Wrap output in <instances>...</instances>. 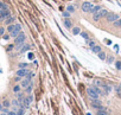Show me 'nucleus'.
<instances>
[{
    "instance_id": "1",
    "label": "nucleus",
    "mask_w": 121,
    "mask_h": 115,
    "mask_svg": "<svg viewBox=\"0 0 121 115\" xmlns=\"http://www.w3.org/2000/svg\"><path fill=\"white\" fill-rule=\"evenodd\" d=\"M87 94L90 97V100H97L99 96H100V94H101V90L96 85H92V87H89L87 89Z\"/></svg>"
},
{
    "instance_id": "2",
    "label": "nucleus",
    "mask_w": 121,
    "mask_h": 115,
    "mask_svg": "<svg viewBox=\"0 0 121 115\" xmlns=\"http://www.w3.org/2000/svg\"><path fill=\"white\" fill-rule=\"evenodd\" d=\"M107 13H108L107 10H102V8H101L99 12H96V13L93 14V20H94V22H99L100 19H102L103 17H106Z\"/></svg>"
},
{
    "instance_id": "3",
    "label": "nucleus",
    "mask_w": 121,
    "mask_h": 115,
    "mask_svg": "<svg viewBox=\"0 0 121 115\" xmlns=\"http://www.w3.org/2000/svg\"><path fill=\"white\" fill-rule=\"evenodd\" d=\"M25 38H26V36L23 33V32H20L18 36L15 37V39H14V44L17 45V46H20L22 44H24V42H25Z\"/></svg>"
},
{
    "instance_id": "4",
    "label": "nucleus",
    "mask_w": 121,
    "mask_h": 115,
    "mask_svg": "<svg viewBox=\"0 0 121 115\" xmlns=\"http://www.w3.org/2000/svg\"><path fill=\"white\" fill-rule=\"evenodd\" d=\"M93 7H94V6H93V4H92V3H89V1L83 3V4H82V6H81L82 11H83V12H85V13H92Z\"/></svg>"
},
{
    "instance_id": "5",
    "label": "nucleus",
    "mask_w": 121,
    "mask_h": 115,
    "mask_svg": "<svg viewBox=\"0 0 121 115\" xmlns=\"http://www.w3.org/2000/svg\"><path fill=\"white\" fill-rule=\"evenodd\" d=\"M119 19V15L116 14V13H112V12H108L107 13V15H106V20L108 22V23H114V22H116Z\"/></svg>"
},
{
    "instance_id": "6",
    "label": "nucleus",
    "mask_w": 121,
    "mask_h": 115,
    "mask_svg": "<svg viewBox=\"0 0 121 115\" xmlns=\"http://www.w3.org/2000/svg\"><path fill=\"white\" fill-rule=\"evenodd\" d=\"M7 17H10V11H8V8H0V22L5 20Z\"/></svg>"
},
{
    "instance_id": "7",
    "label": "nucleus",
    "mask_w": 121,
    "mask_h": 115,
    "mask_svg": "<svg viewBox=\"0 0 121 115\" xmlns=\"http://www.w3.org/2000/svg\"><path fill=\"white\" fill-rule=\"evenodd\" d=\"M20 32H22V25H20V24H15V25H14V30L10 33V36L15 38V37L18 36Z\"/></svg>"
},
{
    "instance_id": "8",
    "label": "nucleus",
    "mask_w": 121,
    "mask_h": 115,
    "mask_svg": "<svg viewBox=\"0 0 121 115\" xmlns=\"http://www.w3.org/2000/svg\"><path fill=\"white\" fill-rule=\"evenodd\" d=\"M92 107L93 108H96V109H102L103 107H102V103L99 101V99L97 100H92Z\"/></svg>"
},
{
    "instance_id": "9",
    "label": "nucleus",
    "mask_w": 121,
    "mask_h": 115,
    "mask_svg": "<svg viewBox=\"0 0 121 115\" xmlns=\"http://www.w3.org/2000/svg\"><path fill=\"white\" fill-rule=\"evenodd\" d=\"M27 75V70L26 69H19L17 71V76H19V77H24V76Z\"/></svg>"
},
{
    "instance_id": "10",
    "label": "nucleus",
    "mask_w": 121,
    "mask_h": 115,
    "mask_svg": "<svg viewBox=\"0 0 121 115\" xmlns=\"http://www.w3.org/2000/svg\"><path fill=\"white\" fill-rule=\"evenodd\" d=\"M31 101H32V96H27V97H25V99L23 100V102H24V106H23V107H27V106L30 104Z\"/></svg>"
},
{
    "instance_id": "11",
    "label": "nucleus",
    "mask_w": 121,
    "mask_h": 115,
    "mask_svg": "<svg viewBox=\"0 0 121 115\" xmlns=\"http://www.w3.org/2000/svg\"><path fill=\"white\" fill-rule=\"evenodd\" d=\"M64 26H65V27H68V29H71L73 24H71V20H70V19H68V18H65V19H64Z\"/></svg>"
},
{
    "instance_id": "12",
    "label": "nucleus",
    "mask_w": 121,
    "mask_h": 115,
    "mask_svg": "<svg viewBox=\"0 0 121 115\" xmlns=\"http://www.w3.org/2000/svg\"><path fill=\"white\" fill-rule=\"evenodd\" d=\"M4 22H5V24H6V25H11V24L14 22V17H11V15H10V17H7V18L5 19Z\"/></svg>"
},
{
    "instance_id": "13",
    "label": "nucleus",
    "mask_w": 121,
    "mask_h": 115,
    "mask_svg": "<svg viewBox=\"0 0 121 115\" xmlns=\"http://www.w3.org/2000/svg\"><path fill=\"white\" fill-rule=\"evenodd\" d=\"M92 51H93V52H95V53H99V52H101V51H102V49H101V46L95 45V46H93V48H92Z\"/></svg>"
},
{
    "instance_id": "14",
    "label": "nucleus",
    "mask_w": 121,
    "mask_h": 115,
    "mask_svg": "<svg viewBox=\"0 0 121 115\" xmlns=\"http://www.w3.org/2000/svg\"><path fill=\"white\" fill-rule=\"evenodd\" d=\"M30 81H31V78H26V80H24L23 82H22V87H24V88H26L27 85H29V83H30Z\"/></svg>"
},
{
    "instance_id": "15",
    "label": "nucleus",
    "mask_w": 121,
    "mask_h": 115,
    "mask_svg": "<svg viewBox=\"0 0 121 115\" xmlns=\"http://www.w3.org/2000/svg\"><path fill=\"white\" fill-rule=\"evenodd\" d=\"M96 115H108V113H107V111H106L105 109L102 108V109H99V110H97Z\"/></svg>"
},
{
    "instance_id": "16",
    "label": "nucleus",
    "mask_w": 121,
    "mask_h": 115,
    "mask_svg": "<svg viewBox=\"0 0 121 115\" xmlns=\"http://www.w3.org/2000/svg\"><path fill=\"white\" fill-rule=\"evenodd\" d=\"M97 55H99V58H100V59H102V61H105V59H106V53L103 52V51L99 52Z\"/></svg>"
},
{
    "instance_id": "17",
    "label": "nucleus",
    "mask_w": 121,
    "mask_h": 115,
    "mask_svg": "<svg viewBox=\"0 0 121 115\" xmlns=\"http://www.w3.org/2000/svg\"><path fill=\"white\" fill-rule=\"evenodd\" d=\"M80 34H81V36H82V38H84V39L87 41V42H88V41H90V38H89L88 33H85V32H81Z\"/></svg>"
},
{
    "instance_id": "18",
    "label": "nucleus",
    "mask_w": 121,
    "mask_h": 115,
    "mask_svg": "<svg viewBox=\"0 0 121 115\" xmlns=\"http://www.w3.org/2000/svg\"><path fill=\"white\" fill-rule=\"evenodd\" d=\"M101 8H102V7H101L100 5H96V6H94V7H93V11H92V13L94 14V13H96V12H99V11H100Z\"/></svg>"
},
{
    "instance_id": "19",
    "label": "nucleus",
    "mask_w": 121,
    "mask_h": 115,
    "mask_svg": "<svg viewBox=\"0 0 121 115\" xmlns=\"http://www.w3.org/2000/svg\"><path fill=\"white\" fill-rule=\"evenodd\" d=\"M114 26H116V27H121V18H119L116 22H114Z\"/></svg>"
},
{
    "instance_id": "20",
    "label": "nucleus",
    "mask_w": 121,
    "mask_h": 115,
    "mask_svg": "<svg viewBox=\"0 0 121 115\" xmlns=\"http://www.w3.org/2000/svg\"><path fill=\"white\" fill-rule=\"evenodd\" d=\"M66 10H68V12H70V13H73V12L75 11V6H73V5H69V6L66 7Z\"/></svg>"
},
{
    "instance_id": "21",
    "label": "nucleus",
    "mask_w": 121,
    "mask_h": 115,
    "mask_svg": "<svg viewBox=\"0 0 121 115\" xmlns=\"http://www.w3.org/2000/svg\"><path fill=\"white\" fill-rule=\"evenodd\" d=\"M71 31H73V33H74V34H80V33H81V30H80L78 27H74Z\"/></svg>"
},
{
    "instance_id": "22",
    "label": "nucleus",
    "mask_w": 121,
    "mask_h": 115,
    "mask_svg": "<svg viewBox=\"0 0 121 115\" xmlns=\"http://www.w3.org/2000/svg\"><path fill=\"white\" fill-rule=\"evenodd\" d=\"M29 49H30V45H24L23 49H20V52H25V51H27Z\"/></svg>"
},
{
    "instance_id": "23",
    "label": "nucleus",
    "mask_w": 121,
    "mask_h": 115,
    "mask_svg": "<svg viewBox=\"0 0 121 115\" xmlns=\"http://www.w3.org/2000/svg\"><path fill=\"white\" fill-rule=\"evenodd\" d=\"M13 30H14V25H12V24H11V25H8V26H7V31H8L10 33H11Z\"/></svg>"
},
{
    "instance_id": "24",
    "label": "nucleus",
    "mask_w": 121,
    "mask_h": 115,
    "mask_svg": "<svg viewBox=\"0 0 121 115\" xmlns=\"http://www.w3.org/2000/svg\"><path fill=\"white\" fill-rule=\"evenodd\" d=\"M107 62H108V63H112V62H114V57H113V56H109V57H107Z\"/></svg>"
},
{
    "instance_id": "25",
    "label": "nucleus",
    "mask_w": 121,
    "mask_h": 115,
    "mask_svg": "<svg viewBox=\"0 0 121 115\" xmlns=\"http://www.w3.org/2000/svg\"><path fill=\"white\" fill-rule=\"evenodd\" d=\"M88 44H89V46H90V48L95 46V42H94V41H88Z\"/></svg>"
},
{
    "instance_id": "26",
    "label": "nucleus",
    "mask_w": 121,
    "mask_h": 115,
    "mask_svg": "<svg viewBox=\"0 0 121 115\" xmlns=\"http://www.w3.org/2000/svg\"><path fill=\"white\" fill-rule=\"evenodd\" d=\"M19 90H20V87H19V85H15V87L13 88V91H15V93H18Z\"/></svg>"
},
{
    "instance_id": "27",
    "label": "nucleus",
    "mask_w": 121,
    "mask_h": 115,
    "mask_svg": "<svg viewBox=\"0 0 121 115\" xmlns=\"http://www.w3.org/2000/svg\"><path fill=\"white\" fill-rule=\"evenodd\" d=\"M18 100H19V101H23V100H24V95H23V94H18Z\"/></svg>"
},
{
    "instance_id": "28",
    "label": "nucleus",
    "mask_w": 121,
    "mask_h": 115,
    "mask_svg": "<svg viewBox=\"0 0 121 115\" xmlns=\"http://www.w3.org/2000/svg\"><path fill=\"white\" fill-rule=\"evenodd\" d=\"M3 106H4L5 108H7V107H10V102H8V101H4V103H3Z\"/></svg>"
},
{
    "instance_id": "29",
    "label": "nucleus",
    "mask_w": 121,
    "mask_h": 115,
    "mask_svg": "<svg viewBox=\"0 0 121 115\" xmlns=\"http://www.w3.org/2000/svg\"><path fill=\"white\" fill-rule=\"evenodd\" d=\"M31 90H32V84H29V85H27L26 91H27V93H31Z\"/></svg>"
},
{
    "instance_id": "30",
    "label": "nucleus",
    "mask_w": 121,
    "mask_h": 115,
    "mask_svg": "<svg viewBox=\"0 0 121 115\" xmlns=\"http://www.w3.org/2000/svg\"><path fill=\"white\" fill-rule=\"evenodd\" d=\"M23 114H24V107H23V108H22L18 113H17V115H23Z\"/></svg>"
},
{
    "instance_id": "31",
    "label": "nucleus",
    "mask_w": 121,
    "mask_h": 115,
    "mask_svg": "<svg viewBox=\"0 0 121 115\" xmlns=\"http://www.w3.org/2000/svg\"><path fill=\"white\" fill-rule=\"evenodd\" d=\"M4 33H5V29L4 27H0V36H4Z\"/></svg>"
},
{
    "instance_id": "32",
    "label": "nucleus",
    "mask_w": 121,
    "mask_h": 115,
    "mask_svg": "<svg viewBox=\"0 0 121 115\" xmlns=\"http://www.w3.org/2000/svg\"><path fill=\"white\" fill-rule=\"evenodd\" d=\"M69 15H70V12H64V13H63V17H64V18H68Z\"/></svg>"
},
{
    "instance_id": "33",
    "label": "nucleus",
    "mask_w": 121,
    "mask_h": 115,
    "mask_svg": "<svg viewBox=\"0 0 121 115\" xmlns=\"http://www.w3.org/2000/svg\"><path fill=\"white\" fill-rule=\"evenodd\" d=\"M25 67H27V64H26V63H20V64H19V68H23V69H24Z\"/></svg>"
},
{
    "instance_id": "34",
    "label": "nucleus",
    "mask_w": 121,
    "mask_h": 115,
    "mask_svg": "<svg viewBox=\"0 0 121 115\" xmlns=\"http://www.w3.org/2000/svg\"><path fill=\"white\" fill-rule=\"evenodd\" d=\"M7 115H17V113H15V111H8Z\"/></svg>"
},
{
    "instance_id": "35",
    "label": "nucleus",
    "mask_w": 121,
    "mask_h": 115,
    "mask_svg": "<svg viewBox=\"0 0 121 115\" xmlns=\"http://www.w3.org/2000/svg\"><path fill=\"white\" fill-rule=\"evenodd\" d=\"M3 37H4V39H6V41H7L8 38H10V34H4Z\"/></svg>"
},
{
    "instance_id": "36",
    "label": "nucleus",
    "mask_w": 121,
    "mask_h": 115,
    "mask_svg": "<svg viewBox=\"0 0 121 115\" xmlns=\"http://www.w3.org/2000/svg\"><path fill=\"white\" fill-rule=\"evenodd\" d=\"M4 7V4H3V1H0V8H3Z\"/></svg>"
},
{
    "instance_id": "37",
    "label": "nucleus",
    "mask_w": 121,
    "mask_h": 115,
    "mask_svg": "<svg viewBox=\"0 0 121 115\" xmlns=\"http://www.w3.org/2000/svg\"><path fill=\"white\" fill-rule=\"evenodd\" d=\"M12 49H13V45H10V46L7 48V50H12Z\"/></svg>"
},
{
    "instance_id": "38",
    "label": "nucleus",
    "mask_w": 121,
    "mask_h": 115,
    "mask_svg": "<svg viewBox=\"0 0 121 115\" xmlns=\"http://www.w3.org/2000/svg\"><path fill=\"white\" fill-rule=\"evenodd\" d=\"M29 57H30V59H32V58H33V55H32V53H30V55H29Z\"/></svg>"
},
{
    "instance_id": "39",
    "label": "nucleus",
    "mask_w": 121,
    "mask_h": 115,
    "mask_svg": "<svg viewBox=\"0 0 121 115\" xmlns=\"http://www.w3.org/2000/svg\"><path fill=\"white\" fill-rule=\"evenodd\" d=\"M117 91H119V93H121V85L119 87V89H117Z\"/></svg>"
},
{
    "instance_id": "40",
    "label": "nucleus",
    "mask_w": 121,
    "mask_h": 115,
    "mask_svg": "<svg viewBox=\"0 0 121 115\" xmlns=\"http://www.w3.org/2000/svg\"><path fill=\"white\" fill-rule=\"evenodd\" d=\"M0 109H3V107H1V104H0Z\"/></svg>"
},
{
    "instance_id": "41",
    "label": "nucleus",
    "mask_w": 121,
    "mask_h": 115,
    "mask_svg": "<svg viewBox=\"0 0 121 115\" xmlns=\"http://www.w3.org/2000/svg\"><path fill=\"white\" fill-rule=\"evenodd\" d=\"M87 115H90V114H89V113H88V114H87Z\"/></svg>"
},
{
    "instance_id": "42",
    "label": "nucleus",
    "mask_w": 121,
    "mask_h": 115,
    "mask_svg": "<svg viewBox=\"0 0 121 115\" xmlns=\"http://www.w3.org/2000/svg\"><path fill=\"white\" fill-rule=\"evenodd\" d=\"M3 115H5V114H3Z\"/></svg>"
}]
</instances>
